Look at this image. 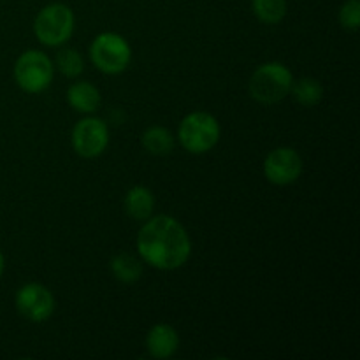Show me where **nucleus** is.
Segmentation results:
<instances>
[{
	"instance_id": "4468645a",
	"label": "nucleus",
	"mask_w": 360,
	"mask_h": 360,
	"mask_svg": "<svg viewBox=\"0 0 360 360\" xmlns=\"http://www.w3.org/2000/svg\"><path fill=\"white\" fill-rule=\"evenodd\" d=\"M111 271L122 283H134L143 274V264L132 253H118L111 260Z\"/></svg>"
},
{
	"instance_id": "1a4fd4ad",
	"label": "nucleus",
	"mask_w": 360,
	"mask_h": 360,
	"mask_svg": "<svg viewBox=\"0 0 360 360\" xmlns=\"http://www.w3.org/2000/svg\"><path fill=\"white\" fill-rule=\"evenodd\" d=\"M302 172V158L292 148H276L264 160V174L273 185H292Z\"/></svg>"
},
{
	"instance_id": "f8f14e48",
	"label": "nucleus",
	"mask_w": 360,
	"mask_h": 360,
	"mask_svg": "<svg viewBox=\"0 0 360 360\" xmlns=\"http://www.w3.org/2000/svg\"><path fill=\"white\" fill-rule=\"evenodd\" d=\"M123 204H125V211L130 218L137 221H146L153 214L155 197L150 188L137 185L127 192Z\"/></svg>"
},
{
	"instance_id": "a211bd4d",
	"label": "nucleus",
	"mask_w": 360,
	"mask_h": 360,
	"mask_svg": "<svg viewBox=\"0 0 360 360\" xmlns=\"http://www.w3.org/2000/svg\"><path fill=\"white\" fill-rule=\"evenodd\" d=\"M340 23L347 30H359L360 0H347L340 9Z\"/></svg>"
},
{
	"instance_id": "0eeeda50",
	"label": "nucleus",
	"mask_w": 360,
	"mask_h": 360,
	"mask_svg": "<svg viewBox=\"0 0 360 360\" xmlns=\"http://www.w3.org/2000/svg\"><path fill=\"white\" fill-rule=\"evenodd\" d=\"M109 144V130L101 118H84L72 129V148L79 157L95 158L104 153Z\"/></svg>"
},
{
	"instance_id": "f3484780",
	"label": "nucleus",
	"mask_w": 360,
	"mask_h": 360,
	"mask_svg": "<svg viewBox=\"0 0 360 360\" xmlns=\"http://www.w3.org/2000/svg\"><path fill=\"white\" fill-rule=\"evenodd\" d=\"M56 67L63 76L77 77L84 70L83 56L74 48H63L56 55Z\"/></svg>"
},
{
	"instance_id": "9d476101",
	"label": "nucleus",
	"mask_w": 360,
	"mask_h": 360,
	"mask_svg": "<svg viewBox=\"0 0 360 360\" xmlns=\"http://www.w3.org/2000/svg\"><path fill=\"white\" fill-rule=\"evenodd\" d=\"M178 330L169 323H157L146 336V350L153 359H169L178 352Z\"/></svg>"
},
{
	"instance_id": "20e7f679",
	"label": "nucleus",
	"mask_w": 360,
	"mask_h": 360,
	"mask_svg": "<svg viewBox=\"0 0 360 360\" xmlns=\"http://www.w3.org/2000/svg\"><path fill=\"white\" fill-rule=\"evenodd\" d=\"M74 32V13L65 4H48L39 11L34 21V34L44 46L65 44Z\"/></svg>"
},
{
	"instance_id": "2eb2a0df",
	"label": "nucleus",
	"mask_w": 360,
	"mask_h": 360,
	"mask_svg": "<svg viewBox=\"0 0 360 360\" xmlns=\"http://www.w3.org/2000/svg\"><path fill=\"white\" fill-rule=\"evenodd\" d=\"M290 94L302 108H313L322 101L323 86L315 77H301L297 83H292Z\"/></svg>"
},
{
	"instance_id": "f03ea898",
	"label": "nucleus",
	"mask_w": 360,
	"mask_h": 360,
	"mask_svg": "<svg viewBox=\"0 0 360 360\" xmlns=\"http://www.w3.org/2000/svg\"><path fill=\"white\" fill-rule=\"evenodd\" d=\"M294 76L290 69L280 62H267L252 74L248 90L257 102L273 105L290 94Z\"/></svg>"
},
{
	"instance_id": "39448f33",
	"label": "nucleus",
	"mask_w": 360,
	"mask_h": 360,
	"mask_svg": "<svg viewBox=\"0 0 360 360\" xmlns=\"http://www.w3.org/2000/svg\"><path fill=\"white\" fill-rule=\"evenodd\" d=\"M90 58L101 72L115 76L129 67L132 51L125 37L116 32H102L91 42Z\"/></svg>"
},
{
	"instance_id": "6e6552de",
	"label": "nucleus",
	"mask_w": 360,
	"mask_h": 360,
	"mask_svg": "<svg viewBox=\"0 0 360 360\" xmlns=\"http://www.w3.org/2000/svg\"><path fill=\"white\" fill-rule=\"evenodd\" d=\"M16 308L30 322H46L55 311V297L44 285L27 283L18 290Z\"/></svg>"
},
{
	"instance_id": "7ed1b4c3",
	"label": "nucleus",
	"mask_w": 360,
	"mask_h": 360,
	"mask_svg": "<svg viewBox=\"0 0 360 360\" xmlns=\"http://www.w3.org/2000/svg\"><path fill=\"white\" fill-rule=\"evenodd\" d=\"M178 139L188 153H207L220 141V123L206 111L190 112L179 123Z\"/></svg>"
},
{
	"instance_id": "dca6fc26",
	"label": "nucleus",
	"mask_w": 360,
	"mask_h": 360,
	"mask_svg": "<svg viewBox=\"0 0 360 360\" xmlns=\"http://www.w3.org/2000/svg\"><path fill=\"white\" fill-rule=\"evenodd\" d=\"M252 9L264 25H278L287 16V0H252Z\"/></svg>"
},
{
	"instance_id": "9b49d317",
	"label": "nucleus",
	"mask_w": 360,
	"mask_h": 360,
	"mask_svg": "<svg viewBox=\"0 0 360 360\" xmlns=\"http://www.w3.org/2000/svg\"><path fill=\"white\" fill-rule=\"evenodd\" d=\"M101 91L88 81H76L67 90V102L77 112L90 115L101 108Z\"/></svg>"
},
{
	"instance_id": "ddd939ff",
	"label": "nucleus",
	"mask_w": 360,
	"mask_h": 360,
	"mask_svg": "<svg viewBox=\"0 0 360 360\" xmlns=\"http://www.w3.org/2000/svg\"><path fill=\"white\" fill-rule=\"evenodd\" d=\"M143 146L148 153L164 157V155L171 153L174 148V136L171 134V130L164 129V127H150L143 134Z\"/></svg>"
},
{
	"instance_id": "f257e3e1",
	"label": "nucleus",
	"mask_w": 360,
	"mask_h": 360,
	"mask_svg": "<svg viewBox=\"0 0 360 360\" xmlns=\"http://www.w3.org/2000/svg\"><path fill=\"white\" fill-rule=\"evenodd\" d=\"M137 253L144 262L160 271L185 266L192 253L188 232L169 214L148 218L137 234Z\"/></svg>"
},
{
	"instance_id": "6ab92c4d",
	"label": "nucleus",
	"mask_w": 360,
	"mask_h": 360,
	"mask_svg": "<svg viewBox=\"0 0 360 360\" xmlns=\"http://www.w3.org/2000/svg\"><path fill=\"white\" fill-rule=\"evenodd\" d=\"M4 267H6V262H4V255H2V252H0V276H2V273H4Z\"/></svg>"
},
{
	"instance_id": "423d86ee",
	"label": "nucleus",
	"mask_w": 360,
	"mask_h": 360,
	"mask_svg": "<svg viewBox=\"0 0 360 360\" xmlns=\"http://www.w3.org/2000/svg\"><path fill=\"white\" fill-rule=\"evenodd\" d=\"M55 67L46 53L28 49L18 56L14 63V79L27 94H41L51 84Z\"/></svg>"
}]
</instances>
